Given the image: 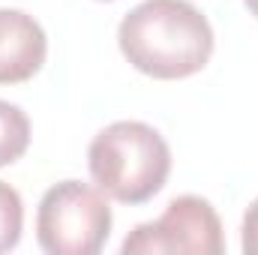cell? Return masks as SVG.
Masks as SVG:
<instances>
[{
    "mask_svg": "<svg viewBox=\"0 0 258 255\" xmlns=\"http://www.w3.org/2000/svg\"><path fill=\"white\" fill-rule=\"evenodd\" d=\"M117 45L138 72L180 81L210 63L213 27L189 0H144L120 21Z\"/></svg>",
    "mask_w": 258,
    "mask_h": 255,
    "instance_id": "1",
    "label": "cell"
},
{
    "mask_svg": "<svg viewBox=\"0 0 258 255\" xmlns=\"http://www.w3.org/2000/svg\"><path fill=\"white\" fill-rule=\"evenodd\" d=\"M87 168L108 198L135 207L162 192L171 174V150L153 126L141 120H117L93 135Z\"/></svg>",
    "mask_w": 258,
    "mask_h": 255,
    "instance_id": "2",
    "label": "cell"
},
{
    "mask_svg": "<svg viewBox=\"0 0 258 255\" xmlns=\"http://www.w3.org/2000/svg\"><path fill=\"white\" fill-rule=\"evenodd\" d=\"M105 192L81 180L45 189L36 210V240L48 255H96L111 237Z\"/></svg>",
    "mask_w": 258,
    "mask_h": 255,
    "instance_id": "3",
    "label": "cell"
},
{
    "mask_svg": "<svg viewBox=\"0 0 258 255\" xmlns=\"http://www.w3.org/2000/svg\"><path fill=\"white\" fill-rule=\"evenodd\" d=\"M123 255H219L225 252L222 222L207 198L177 195L153 222H141L126 234Z\"/></svg>",
    "mask_w": 258,
    "mask_h": 255,
    "instance_id": "4",
    "label": "cell"
},
{
    "mask_svg": "<svg viewBox=\"0 0 258 255\" xmlns=\"http://www.w3.org/2000/svg\"><path fill=\"white\" fill-rule=\"evenodd\" d=\"M48 54L42 24L21 9H0V84L30 81Z\"/></svg>",
    "mask_w": 258,
    "mask_h": 255,
    "instance_id": "5",
    "label": "cell"
},
{
    "mask_svg": "<svg viewBox=\"0 0 258 255\" xmlns=\"http://www.w3.org/2000/svg\"><path fill=\"white\" fill-rule=\"evenodd\" d=\"M27 144H30V120H27V114L18 105L0 99V168L18 162L27 153Z\"/></svg>",
    "mask_w": 258,
    "mask_h": 255,
    "instance_id": "6",
    "label": "cell"
},
{
    "mask_svg": "<svg viewBox=\"0 0 258 255\" xmlns=\"http://www.w3.org/2000/svg\"><path fill=\"white\" fill-rule=\"evenodd\" d=\"M24 228V204L15 186L0 180V252H9L18 246Z\"/></svg>",
    "mask_w": 258,
    "mask_h": 255,
    "instance_id": "7",
    "label": "cell"
},
{
    "mask_svg": "<svg viewBox=\"0 0 258 255\" xmlns=\"http://www.w3.org/2000/svg\"><path fill=\"white\" fill-rule=\"evenodd\" d=\"M240 246L246 255H258V198L246 207L243 225H240Z\"/></svg>",
    "mask_w": 258,
    "mask_h": 255,
    "instance_id": "8",
    "label": "cell"
},
{
    "mask_svg": "<svg viewBox=\"0 0 258 255\" xmlns=\"http://www.w3.org/2000/svg\"><path fill=\"white\" fill-rule=\"evenodd\" d=\"M246 3V9H249V15H255L258 18V0H243Z\"/></svg>",
    "mask_w": 258,
    "mask_h": 255,
    "instance_id": "9",
    "label": "cell"
}]
</instances>
